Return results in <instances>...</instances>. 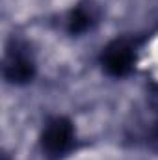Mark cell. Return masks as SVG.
Returning a JSON list of instances; mask_svg holds the SVG:
<instances>
[{
	"label": "cell",
	"instance_id": "cell-2",
	"mask_svg": "<svg viewBox=\"0 0 158 160\" xmlns=\"http://www.w3.org/2000/svg\"><path fill=\"white\" fill-rule=\"evenodd\" d=\"M39 147L48 160L65 158L77 147V130L73 121L65 116L47 119L39 134Z\"/></svg>",
	"mask_w": 158,
	"mask_h": 160
},
{
	"label": "cell",
	"instance_id": "cell-7",
	"mask_svg": "<svg viewBox=\"0 0 158 160\" xmlns=\"http://www.w3.org/2000/svg\"><path fill=\"white\" fill-rule=\"evenodd\" d=\"M2 160H9V157H7V155L4 153V155H2Z\"/></svg>",
	"mask_w": 158,
	"mask_h": 160
},
{
	"label": "cell",
	"instance_id": "cell-1",
	"mask_svg": "<svg viewBox=\"0 0 158 160\" xmlns=\"http://www.w3.org/2000/svg\"><path fill=\"white\" fill-rule=\"evenodd\" d=\"M37 65L34 52L26 41L11 38L6 45L2 60V77L11 86H26L36 78Z\"/></svg>",
	"mask_w": 158,
	"mask_h": 160
},
{
	"label": "cell",
	"instance_id": "cell-5",
	"mask_svg": "<svg viewBox=\"0 0 158 160\" xmlns=\"http://www.w3.org/2000/svg\"><path fill=\"white\" fill-rule=\"evenodd\" d=\"M147 102L158 114V82L156 80H153V82L147 84Z\"/></svg>",
	"mask_w": 158,
	"mask_h": 160
},
{
	"label": "cell",
	"instance_id": "cell-6",
	"mask_svg": "<svg viewBox=\"0 0 158 160\" xmlns=\"http://www.w3.org/2000/svg\"><path fill=\"white\" fill-rule=\"evenodd\" d=\"M147 145L153 147L155 151H158V119L149 127V132H147Z\"/></svg>",
	"mask_w": 158,
	"mask_h": 160
},
{
	"label": "cell",
	"instance_id": "cell-3",
	"mask_svg": "<svg viewBox=\"0 0 158 160\" xmlns=\"http://www.w3.org/2000/svg\"><path fill=\"white\" fill-rule=\"evenodd\" d=\"M102 71L112 78H125L136 69L138 43L130 38H116L106 43L99 56Z\"/></svg>",
	"mask_w": 158,
	"mask_h": 160
},
{
	"label": "cell",
	"instance_id": "cell-4",
	"mask_svg": "<svg viewBox=\"0 0 158 160\" xmlns=\"http://www.w3.org/2000/svg\"><path fill=\"white\" fill-rule=\"evenodd\" d=\"M101 21V9L95 2L82 0L75 4L65 15V32L73 38L91 32Z\"/></svg>",
	"mask_w": 158,
	"mask_h": 160
}]
</instances>
